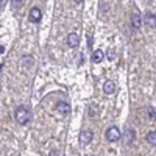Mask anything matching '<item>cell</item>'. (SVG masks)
Listing matches in <instances>:
<instances>
[{
  "mask_svg": "<svg viewBox=\"0 0 156 156\" xmlns=\"http://www.w3.org/2000/svg\"><path fill=\"white\" fill-rule=\"evenodd\" d=\"M14 117H16V122L19 125H27L31 119V114H30V109L27 106H19L14 112Z\"/></svg>",
  "mask_w": 156,
  "mask_h": 156,
  "instance_id": "1",
  "label": "cell"
},
{
  "mask_svg": "<svg viewBox=\"0 0 156 156\" xmlns=\"http://www.w3.org/2000/svg\"><path fill=\"white\" fill-rule=\"evenodd\" d=\"M147 112H148V117H150L151 120H154V119H156V112H154V109H153L151 106H148V108H147Z\"/></svg>",
  "mask_w": 156,
  "mask_h": 156,
  "instance_id": "13",
  "label": "cell"
},
{
  "mask_svg": "<svg viewBox=\"0 0 156 156\" xmlns=\"http://www.w3.org/2000/svg\"><path fill=\"white\" fill-rule=\"evenodd\" d=\"M67 45L70 48H76L78 45H80V36H78L76 33H70L67 36Z\"/></svg>",
  "mask_w": 156,
  "mask_h": 156,
  "instance_id": "5",
  "label": "cell"
},
{
  "mask_svg": "<svg viewBox=\"0 0 156 156\" xmlns=\"http://www.w3.org/2000/svg\"><path fill=\"white\" fill-rule=\"evenodd\" d=\"M145 23L150 28H156V16L154 14H147L145 16Z\"/></svg>",
  "mask_w": 156,
  "mask_h": 156,
  "instance_id": "9",
  "label": "cell"
},
{
  "mask_svg": "<svg viewBox=\"0 0 156 156\" xmlns=\"http://www.w3.org/2000/svg\"><path fill=\"white\" fill-rule=\"evenodd\" d=\"M28 19H30L31 22H34V23L41 22V19H42V12H41V9H39V8H31L30 12H28Z\"/></svg>",
  "mask_w": 156,
  "mask_h": 156,
  "instance_id": "4",
  "label": "cell"
},
{
  "mask_svg": "<svg viewBox=\"0 0 156 156\" xmlns=\"http://www.w3.org/2000/svg\"><path fill=\"white\" fill-rule=\"evenodd\" d=\"M2 2H5V0H0V3H2Z\"/></svg>",
  "mask_w": 156,
  "mask_h": 156,
  "instance_id": "16",
  "label": "cell"
},
{
  "mask_svg": "<svg viewBox=\"0 0 156 156\" xmlns=\"http://www.w3.org/2000/svg\"><path fill=\"white\" fill-rule=\"evenodd\" d=\"M3 51H5V47H2V45H0V53H3Z\"/></svg>",
  "mask_w": 156,
  "mask_h": 156,
  "instance_id": "14",
  "label": "cell"
},
{
  "mask_svg": "<svg viewBox=\"0 0 156 156\" xmlns=\"http://www.w3.org/2000/svg\"><path fill=\"white\" fill-rule=\"evenodd\" d=\"M133 140H134V131L128 128L126 131H125V144H126V145H129Z\"/></svg>",
  "mask_w": 156,
  "mask_h": 156,
  "instance_id": "10",
  "label": "cell"
},
{
  "mask_svg": "<svg viewBox=\"0 0 156 156\" xmlns=\"http://www.w3.org/2000/svg\"><path fill=\"white\" fill-rule=\"evenodd\" d=\"M131 23H133V27H134V28H140L142 20H140V16H139V12H137V11L131 16Z\"/></svg>",
  "mask_w": 156,
  "mask_h": 156,
  "instance_id": "8",
  "label": "cell"
},
{
  "mask_svg": "<svg viewBox=\"0 0 156 156\" xmlns=\"http://www.w3.org/2000/svg\"><path fill=\"white\" fill-rule=\"evenodd\" d=\"M90 140H92V131H90V129H84V131L80 133V145L81 147L89 145Z\"/></svg>",
  "mask_w": 156,
  "mask_h": 156,
  "instance_id": "3",
  "label": "cell"
},
{
  "mask_svg": "<svg viewBox=\"0 0 156 156\" xmlns=\"http://www.w3.org/2000/svg\"><path fill=\"white\" fill-rule=\"evenodd\" d=\"M147 142L150 145H153V147H156V131H150L148 134H147Z\"/></svg>",
  "mask_w": 156,
  "mask_h": 156,
  "instance_id": "12",
  "label": "cell"
},
{
  "mask_svg": "<svg viewBox=\"0 0 156 156\" xmlns=\"http://www.w3.org/2000/svg\"><path fill=\"white\" fill-rule=\"evenodd\" d=\"M103 92H105L106 95H111L115 92V83L112 80H108L105 81V84H103Z\"/></svg>",
  "mask_w": 156,
  "mask_h": 156,
  "instance_id": "7",
  "label": "cell"
},
{
  "mask_svg": "<svg viewBox=\"0 0 156 156\" xmlns=\"http://www.w3.org/2000/svg\"><path fill=\"white\" fill-rule=\"evenodd\" d=\"M56 111L62 115H69L70 114V105L66 101H59L58 105H56Z\"/></svg>",
  "mask_w": 156,
  "mask_h": 156,
  "instance_id": "6",
  "label": "cell"
},
{
  "mask_svg": "<svg viewBox=\"0 0 156 156\" xmlns=\"http://www.w3.org/2000/svg\"><path fill=\"white\" fill-rule=\"evenodd\" d=\"M120 129L117 128V126H111V128H108V131H106V139L109 140V142H117L120 139Z\"/></svg>",
  "mask_w": 156,
  "mask_h": 156,
  "instance_id": "2",
  "label": "cell"
},
{
  "mask_svg": "<svg viewBox=\"0 0 156 156\" xmlns=\"http://www.w3.org/2000/svg\"><path fill=\"white\" fill-rule=\"evenodd\" d=\"M75 2H76V3H81V2H84V0H75Z\"/></svg>",
  "mask_w": 156,
  "mask_h": 156,
  "instance_id": "15",
  "label": "cell"
},
{
  "mask_svg": "<svg viewBox=\"0 0 156 156\" xmlns=\"http://www.w3.org/2000/svg\"><path fill=\"white\" fill-rule=\"evenodd\" d=\"M103 51L101 50H94V53H92V62H101L103 61Z\"/></svg>",
  "mask_w": 156,
  "mask_h": 156,
  "instance_id": "11",
  "label": "cell"
}]
</instances>
